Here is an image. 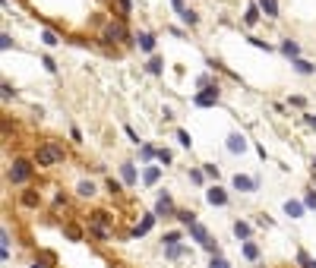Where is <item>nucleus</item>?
I'll use <instances>...</instances> for the list:
<instances>
[{
	"instance_id": "1",
	"label": "nucleus",
	"mask_w": 316,
	"mask_h": 268,
	"mask_svg": "<svg viewBox=\"0 0 316 268\" xmlns=\"http://www.w3.org/2000/svg\"><path fill=\"white\" fill-rule=\"evenodd\" d=\"M32 161L38 164V167H57V164L66 161V149L61 139H45L38 142V149L32 152Z\"/></svg>"
},
{
	"instance_id": "2",
	"label": "nucleus",
	"mask_w": 316,
	"mask_h": 268,
	"mask_svg": "<svg viewBox=\"0 0 316 268\" xmlns=\"http://www.w3.org/2000/svg\"><path fill=\"white\" fill-rule=\"evenodd\" d=\"M89 233L98 240V243H111V240H114V214L108 209L89 212Z\"/></svg>"
},
{
	"instance_id": "3",
	"label": "nucleus",
	"mask_w": 316,
	"mask_h": 268,
	"mask_svg": "<svg viewBox=\"0 0 316 268\" xmlns=\"http://www.w3.org/2000/svg\"><path fill=\"white\" fill-rule=\"evenodd\" d=\"M35 167L38 164L32 158H22V155H16V158L10 161V167H6V180H10L13 186H25L32 177H35Z\"/></svg>"
},
{
	"instance_id": "4",
	"label": "nucleus",
	"mask_w": 316,
	"mask_h": 268,
	"mask_svg": "<svg viewBox=\"0 0 316 268\" xmlns=\"http://www.w3.org/2000/svg\"><path fill=\"white\" fill-rule=\"evenodd\" d=\"M187 230H190V237H193V240H196V243H199L202 249H206L209 256H221V246H218V240L212 237V233H209L206 227H202L199 221H196V224H190Z\"/></svg>"
},
{
	"instance_id": "5",
	"label": "nucleus",
	"mask_w": 316,
	"mask_h": 268,
	"mask_svg": "<svg viewBox=\"0 0 316 268\" xmlns=\"http://www.w3.org/2000/svg\"><path fill=\"white\" fill-rule=\"evenodd\" d=\"M218 101H221V89H218V85H209V89H199V92L193 95V105H196V107H215Z\"/></svg>"
},
{
	"instance_id": "6",
	"label": "nucleus",
	"mask_w": 316,
	"mask_h": 268,
	"mask_svg": "<svg viewBox=\"0 0 316 268\" xmlns=\"http://www.w3.org/2000/svg\"><path fill=\"white\" fill-rule=\"evenodd\" d=\"M152 212H155L158 218H177V212H181V209L174 205V199H171L168 189H161V193H158V202H155V209H152Z\"/></svg>"
},
{
	"instance_id": "7",
	"label": "nucleus",
	"mask_w": 316,
	"mask_h": 268,
	"mask_svg": "<svg viewBox=\"0 0 316 268\" xmlns=\"http://www.w3.org/2000/svg\"><path fill=\"white\" fill-rule=\"evenodd\" d=\"M155 224H158V214H155V212H149V214H142V221H136V224H133V230H130V237H136V240H139V237H146V233H149L152 227H155Z\"/></svg>"
},
{
	"instance_id": "8",
	"label": "nucleus",
	"mask_w": 316,
	"mask_h": 268,
	"mask_svg": "<svg viewBox=\"0 0 316 268\" xmlns=\"http://www.w3.org/2000/svg\"><path fill=\"white\" fill-rule=\"evenodd\" d=\"M231 186L237 189V193H256V189H259V180L247 177V174H234L231 177Z\"/></svg>"
},
{
	"instance_id": "9",
	"label": "nucleus",
	"mask_w": 316,
	"mask_h": 268,
	"mask_svg": "<svg viewBox=\"0 0 316 268\" xmlns=\"http://www.w3.org/2000/svg\"><path fill=\"white\" fill-rule=\"evenodd\" d=\"M19 205H22V209H41V193H38V189L35 186H25L22 189V193H19Z\"/></svg>"
},
{
	"instance_id": "10",
	"label": "nucleus",
	"mask_w": 316,
	"mask_h": 268,
	"mask_svg": "<svg viewBox=\"0 0 316 268\" xmlns=\"http://www.w3.org/2000/svg\"><path fill=\"white\" fill-rule=\"evenodd\" d=\"M136 48L142 51V54H155V48H158V38L152 35V32H136Z\"/></svg>"
},
{
	"instance_id": "11",
	"label": "nucleus",
	"mask_w": 316,
	"mask_h": 268,
	"mask_svg": "<svg viewBox=\"0 0 316 268\" xmlns=\"http://www.w3.org/2000/svg\"><path fill=\"white\" fill-rule=\"evenodd\" d=\"M206 202L215 205V209H221V205H228V193H225L218 183H212V186L206 189Z\"/></svg>"
},
{
	"instance_id": "12",
	"label": "nucleus",
	"mask_w": 316,
	"mask_h": 268,
	"mask_svg": "<svg viewBox=\"0 0 316 268\" xmlns=\"http://www.w3.org/2000/svg\"><path fill=\"white\" fill-rule=\"evenodd\" d=\"M259 19H262L259 3H256V0H253V3H247V10H244V25H247V29H253V25L259 22Z\"/></svg>"
},
{
	"instance_id": "13",
	"label": "nucleus",
	"mask_w": 316,
	"mask_h": 268,
	"mask_svg": "<svg viewBox=\"0 0 316 268\" xmlns=\"http://www.w3.org/2000/svg\"><path fill=\"white\" fill-rule=\"evenodd\" d=\"M228 152H231V155H244L247 152V136L244 133H231V136H228Z\"/></svg>"
},
{
	"instance_id": "14",
	"label": "nucleus",
	"mask_w": 316,
	"mask_h": 268,
	"mask_svg": "<svg viewBox=\"0 0 316 268\" xmlns=\"http://www.w3.org/2000/svg\"><path fill=\"white\" fill-rule=\"evenodd\" d=\"M304 212H307V205H304V199H288V202H285V214H288V218H304Z\"/></svg>"
},
{
	"instance_id": "15",
	"label": "nucleus",
	"mask_w": 316,
	"mask_h": 268,
	"mask_svg": "<svg viewBox=\"0 0 316 268\" xmlns=\"http://www.w3.org/2000/svg\"><path fill=\"white\" fill-rule=\"evenodd\" d=\"M278 51H281V54H285L288 60H297V57H301V45H297L294 38H281V45H278Z\"/></svg>"
},
{
	"instance_id": "16",
	"label": "nucleus",
	"mask_w": 316,
	"mask_h": 268,
	"mask_svg": "<svg viewBox=\"0 0 316 268\" xmlns=\"http://www.w3.org/2000/svg\"><path fill=\"white\" fill-rule=\"evenodd\" d=\"M187 256H190V246H187V243L165 246V259H171V262H177V259H187Z\"/></svg>"
},
{
	"instance_id": "17",
	"label": "nucleus",
	"mask_w": 316,
	"mask_h": 268,
	"mask_svg": "<svg viewBox=\"0 0 316 268\" xmlns=\"http://www.w3.org/2000/svg\"><path fill=\"white\" fill-rule=\"evenodd\" d=\"M158 180H161V164H146V170H142V183L155 186Z\"/></svg>"
},
{
	"instance_id": "18",
	"label": "nucleus",
	"mask_w": 316,
	"mask_h": 268,
	"mask_svg": "<svg viewBox=\"0 0 316 268\" xmlns=\"http://www.w3.org/2000/svg\"><path fill=\"white\" fill-rule=\"evenodd\" d=\"M241 253H244V259L247 262H259V256H262V249L253 243V240H244L241 243Z\"/></svg>"
},
{
	"instance_id": "19",
	"label": "nucleus",
	"mask_w": 316,
	"mask_h": 268,
	"mask_svg": "<svg viewBox=\"0 0 316 268\" xmlns=\"http://www.w3.org/2000/svg\"><path fill=\"white\" fill-rule=\"evenodd\" d=\"M41 45H45V48H57V45H63L61 32H54L51 25H48V29H41Z\"/></svg>"
},
{
	"instance_id": "20",
	"label": "nucleus",
	"mask_w": 316,
	"mask_h": 268,
	"mask_svg": "<svg viewBox=\"0 0 316 268\" xmlns=\"http://www.w3.org/2000/svg\"><path fill=\"white\" fill-rule=\"evenodd\" d=\"M256 3H259L262 16H269V19H278V16H281V6H278V0H256Z\"/></svg>"
},
{
	"instance_id": "21",
	"label": "nucleus",
	"mask_w": 316,
	"mask_h": 268,
	"mask_svg": "<svg viewBox=\"0 0 316 268\" xmlns=\"http://www.w3.org/2000/svg\"><path fill=\"white\" fill-rule=\"evenodd\" d=\"M114 10H117V19L130 22V16H133V0H114Z\"/></svg>"
},
{
	"instance_id": "22",
	"label": "nucleus",
	"mask_w": 316,
	"mask_h": 268,
	"mask_svg": "<svg viewBox=\"0 0 316 268\" xmlns=\"http://www.w3.org/2000/svg\"><path fill=\"white\" fill-rule=\"evenodd\" d=\"M121 180H124L126 186H133L136 180H139V177H136V164H133V161H124V164H121Z\"/></svg>"
},
{
	"instance_id": "23",
	"label": "nucleus",
	"mask_w": 316,
	"mask_h": 268,
	"mask_svg": "<svg viewBox=\"0 0 316 268\" xmlns=\"http://www.w3.org/2000/svg\"><path fill=\"white\" fill-rule=\"evenodd\" d=\"M95 193H98V186L92 183V180H79V183H76V196L79 199H92Z\"/></svg>"
},
{
	"instance_id": "24",
	"label": "nucleus",
	"mask_w": 316,
	"mask_h": 268,
	"mask_svg": "<svg viewBox=\"0 0 316 268\" xmlns=\"http://www.w3.org/2000/svg\"><path fill=\"white\" fill-rule=\"evenodd\" d=\"M291 66H294V73H297V76H313V73H316V66L310 63V60H304V57L291 60Z\"/></svg>"
},
{
	"instance_id": "25",
	"label": "nucleus",
	"mask_w": 316,
	"mask_h": 268,
	"mask_svg": "<svg viewBox=\"0 0 316 268\" xmlns=\"http://www.w3.org/2000/svg\"><path fill=\"white\" fill-rule=\"evenodd\" d=\"M146 73H149V76H161V73H165V60H161L158 54H152V57L146 60Z\"/></svg>"
},
{
	"instance_id": "26",
	"label": "nucleus",
	"mask_w": 316,
	"mask_h": 268,
	"mask_svg": "<svg viewBox=\"0 0 316 268\" xmlns=\"http://www.w3.org/2000/svg\"><path fill=\"white\" fill-rule=\"evenodd\" d=\"M139 158L146 161V164H155V161H158V149H155L152 142H142V145H139Z\"/></svg>"
},
{
	"instance_id": "27",
	"label": "nucleus",
	"mask_w": 316,
	"mask_h": 268,
	"mask_svg": "<svg viewBox=\"0 0 316 268\" xmlns=\"http://www.w3.org/2000/svg\"><path fill=\"white\" fill-rule=\"evenodd\" d=\"M63 233L73 240V243H79V240H82V227H79L76 221H66V224H63Z\"/></svg>"
},
{
	"instance_id": "28",
	"label": "nucleus",
	"mask_w": 316,
	"mask_h": 268,
	"mask_svg": "<svg viewBox=\"0 0 316 268\" xmlns=\"http://www.w3.org/2000/svg\"><path fill=\"white\" fill-rule=\"evenodd\" d=\"M234 237L237 240H250V233H253V227H250V224H247V221H234Z\"/></svg>"
},
{
	"instance_id": "29",
	"label": "nucleus",
	"mask_w": 316,
	"mask_h": 268,
	"mask_svg": "<svg viewBox=\"0 0 316 268\" xmlns=\"http://www.w3.org/2000/svg\"><path fill=\"white\" fill-rule=\"evenodd\" d=\"M124 186H126L124 180H114V177H108V180H105V189H108L111 196H121V193H124Z\"/></svg>"
},
{
	"instance_id": "30",
	"label": "nucleus",
	"mask_w": 316,
	"mask_h": 268,
	"mask_svg": "<svg viewBox=\"0 0 316 268\" xmlns=\"http://www.w3.org/2000/svg\"><path fill=\"white\" fill-rule=\"evenodd\" d=\"M181 19H184V25H190V29H196V25H199V13H196V10H190V6H187V10L181 13Z\"/></svg>"
},
{
	"instance_id": "31",
	"label": "nucleus",
	"mask_w": 316,
	"mask_h": 268,
	"mask_svg": "<svg viewBox=\"0 0 316 268\" xmlns=\"http://www.w3.org/2000/svg\"><path fill=\"white\" fill-rule=\"evenodd\" d=\"M0 98H3V105H10V101L16 98V89L10 82H0Z\"/></svg>"
},
{
	"instance_id": "32",
	"label": "nucleus",
	"mask_w": 316,
	"mask_h": 268,
	"mask_svg": "<svg viewBox=\"0 0 316 268\" xmlns=\"http://www.w3.org/2000/svg\"><path fill=\"white\" fill-rule=\"evenodd\" d=\"M177 221H181V227H190V224H196V212L181 209V212H177Z\"/></svg>"
},
{
	"instance_id": "33",
	"label": "nucleus",
	"mask_w": 316,
	"mask_h": 268,
	"mask_svg": "<svg viewBox=\"0 0 316 268\" xmlns=\"http://www.w3.org/2000/svg\"><path fill=\"white\" fill-rule=\"evenodd\" d=\"M181 237H184V230H168L165 237H161V243H165V246H174V243H181Z\"/></svg>"
},
{
	"instance_id": "34",
	"label": "nucleus",
	"mask_w": 316,
	"mask_h": 268,
	"mask_svg": "<svg viewBox=\"0 0 316 268\" xmlns=\"http://www.w3.org/2000/svg\"><path fill=\"white\" fill-rule=\"evenodd\" d=\"M174 136H177V142H181L184 149H193V136L187 133V129H174Z\"/></svg>"
},
{
	"instance_id": "35",
	"label": "nucleus",
	"mask_w": 316,
	"mask_h": 268,
	"mask_svg": "<svg viewBox=\"0 0 316 268\" xmlns=\"http://www.w3.org/2000/svg\"><path fill=\"white\" fill-rule=\"evenodd\" d=\"M206 174H202V167H190V183H196V186H202V183H206Z\"/></svg>"
},
{
	"instance_id": "36",
	"label": "nucleus",
	"mask_w": 316,
	"mask_h": 268,
	"mask_svg": "<svg viewBox=\"0 0 316 268\" xmlns=\"http://www.w3.org/2000/svg\"><path fill=\"white\" fill-rule=\"evenodd\" d=\"M209 85H218L215 79H212V73H202V76H196V89H209Z\"/></svg>"
},
{
	"instance_id": "37",
	"label": "nucleus",
	"mask_w": 316,
	"mask_h": 268,
	"mask_svg": "<svg viewBox=\"0 0 316 268\" xmlns=\"http://www.w3.org/2000/svg\"><path fill=\"white\" fill-rule=\"evenodd\" d=\"M209 268H231V262H228L225 256H212L209 259Z\"/></svg>"
},
{
	"instance_id": "38",
	"label": "nucleus",
	"mask_w": 316,
	"mask_h": 268,
	"mask_svg": "<svg viewBox=\"0 0 316 268\" xmlns=\"http://www.w3.org/2000/svg\"><path fill=\"white\" fill-rule=\"evenodd\" d=\"M202 174H206L209 180H215V183H218V164H202Z\"/></svg>"
},
{
	"instance_id": "39",
	"label": "nucleus",
	"mask_w": 316,
	"mask_h": 268,
	"mask_svg": "<svg viewBox=\"0 0 316 268\" xmlns=\"http://www.w3.org/2000/svg\"><path fill=\"white\" fill-rule=\"evenodd\" d=\"M41 66H45L48 73H57V60L51 57V54H45V57H41Z\"/></svg>"
},
{
	"instance_id": "40",
	"label": "nucleus",
	"mask_w": 316,
	"mask_h": 268,
	"mask_svg": "<svg viewBox=\"0 0 316 268\" xmlns=\"http://www.w3.org/2000/svg\"><path fill=\"white\" fill-rule=\"evenodd\" d=\"M66 205H70V196H66V193H57V196H54V209H66Z\"/></svg>"
},
{
	"instance_id": "41",
	"label": "nucleus",
	"mask_w": 316,
	"mask_h": 268,
	"mask_svg": "<svg viewBox=\"0 0 316 268\" xmlns=\"http://www.w3.org/2000/svg\"><path fill=\"white\" fill-rule=\"evenodd\" d=\"M304 205L307 209H316V189H307L304 193Z\"/></svg>"
},
{
	"instance_id": "42",
	"label": "nucleus",
	"mask_w": 316,
	"mask_h": 268,
	"mask_svg": "<svg viewBox=\"0 0 316 268\" xmlns=\"http://www.w3.org/2000/svg\"><path fill=\"white\" fill-rule=\"evenodd\" d=\"M10 243H13V237H10V227H0V246H6V249H10Z\"/></svg>"
},
{
	"instance_id": "43",
	"label": "nucleus",
	"mask_w": 316,
	"mask_h": 268,
	"mask_svg": "<svg viewBox=\"0 0 316 268\" xmlns=\"http://www.w3.org/2000/svg\"><path fill=\"white\" fill-rule=\"evenodd\" d=\"M247 41H250V45H253V48H259V51H266V54H269V51H272V45H269V41H262V38H247Z\"/></svg>"
},
{
	"instance_id": "44",
	"label": "nucleus",
	"mask_w": 316,
	"mask_h": 268,
	"mask_svg": "<svg viewBox=\"0 0 316 268\" xmlns=\"http://www.w3.org/2000/svg\"><path fill=\"white\" fill-rule=\"evenodd\" d=\"M158 164H174V155L168 149H158Z\"/></svg>"
},
{
	"instance_id": "45",
	"label": "nucleus",
	"mask_w": 316,
	"mask_h": 268,
	"mask_svg": "<svg viewBox=\"0 0 316 268\" xmlns=\"http://www.w3.org/2000/svg\"><path fill=\"white\" fill-rule=\"evenodd\" d=\"M10 48H13V35L3 32V35H0V51H10Z\"/></svg>"
},
{
	"instance_id": "46",
	"label": "nucleus",
	"mask_w": 316,
	"mask_h": 268,
	"mask_svg": "<svg viewBox=\"0 0 316 268\" xmlns=\"http://www.w3.org/2000/svg\"><path fill=\"white\" fill-rule=\"evenodd\" d=\"M288 105H291V107H307V98H304V95H291Z\"/></svg>"
},
{
	"instance_id": "47",
	"label": "nucleus",
	"mask_w": 316,
	"mask_h": 268,
	"mask_svg": "<svg viewBox=\"0 0 316 268\" xmlns=\"http://www.w3.org/2000/svg\"><path fill=\"white\" fill-rule=\"evenodd\" d=\"M171 10H174L177 16H181V13L187 10V3H184V0H171Z\"/></svg>"
},
{
	"instance_id": "48",
	"label": "nucleus",
	"mask_w": 316,
	"mask_h": 268,
	"mask_svg": "<svg viewBox=\"0 0 316 268\" xmlns=\"http://www.w3.org/2000/svg\"><path fill=\"white\" fill-rule=\"evenodd\" d=\"M70 139H73V142H82V133H79V126H70Z\"/></svg>"
},
{
	"instance_id": "49",
	"label": "nucleus",
	"mask_w": 316,
	"mask_h": 268,
	"mask_svg": "<svg viewBox=\"0 0 316 268\" xmlns=\"http://www.w3.org/2000/svg\"><path fill=\"white\" fill-rule=\"evenodd\" d=\"M168 32H171L174 38H184V29H181V25H168Z\"/></svg>"
},
{
	"instance_id": "50",
	"label": "nucleus",
	"mask_w": 316,
	"mask_h": 268,
	"mask_svg": "<svg viewBox=\"0 0 316 268\" xmlns=\"http://www.w3.org/2000/svg\"><path fill=\"white\" fill-rule=\"evenodd\" d=\"M304 123L310 126V129H316V114H304Z\"/></svg>"
},
{
	"instance_id": "51",
	"label": "nucleus",
	"mask_w": 316,
	"mask_h": 268,
	"mask_svg": "<svg viewBox=\"0 0 316 268\" xmlns=\"http://www.w3.org/2000/svg\"><path fill=\"white\" fill-rule=\"evenodd\" d=\"M304 262H310V256H307L304 249H297V265H304Z\"/></svg>"
},
{
	"instance_id": "52",
	"label": "nucleus",
	"mask_w": 316,
	"mask_h": 268,
	"mask_svg": "<svg viewBox=\"0 0 316 268\" xmlns=\"http://www.w3.org/2000/svg\"><path fill=\"white\" fill-rule=\"evenodd\" d=\"M29 268H51V265H48V262H41V259H35V262H32Z\"/></svg>"
},
{
	"instance_id": "53",
	"label": "nucleus",
	"mask_w": 316,
	"mask_h": 268,
	"mask_svg": "<svg viewBox=\"0 0 316 268\" xmlns=\"http://www.w3.org/2000/svg\"><path fill=\"white\" fill-rule=\"evenodd\" d=\"M301 268H316V259H310V262H304Z\"/></svg>"
}]
</instances>
